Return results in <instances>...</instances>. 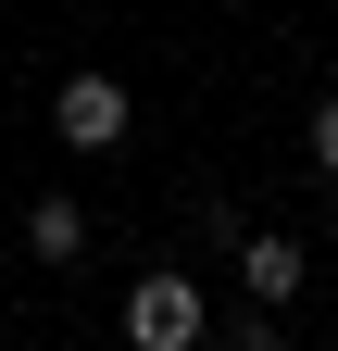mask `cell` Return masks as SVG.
Wrapping results in <instances>:
<instances>
[{
	"label": "cell",
	"mask_w": 338,
	"mask_h": 351,
	"mask_svg": "<svg viewBox=\"0 0 338 351\" xmlns=\"http://www.w3.org/2000/svg\"><path fill=\"white\" fill-rule=\"evenodd\" d=\"M51 125H63L75 151H113V138H125V88H113V75H63V88H51Z\"/></svg>",
	"instance_id": "cell-3"
},
{
	"label": "cell",
	"mask_w": 338,
	"mask_h": 351,
	"mask_svg": "<svg viewBox=\"0 0 338 351\" xmlns=\"http://www.w3.org/2000/svg\"><path fill=\"white\" fill-rule=\"evenodd\" d=\"M301 276H313V251H301V239L238 226V289H250V301H276V314H288V301H301Z\"/></svg>",
	"instance_id": "cell-2"
},
{
	"label": "cell",
	"mask_w": 338,
	"mask_h": 351,
	"mask_svg": "<svg viewBox=\"0 0 338 351\" xmlns=\"http://www.w3.org/2000/svg\"><path fill=\"white\" fill-rule=\"evenodd\" d=\"M200 351H288V339H276V301H250V314H226V326L200 339Z\"/></svg>",
	"instance_id": "cell-5"
},
{
	"label": "cell",
	"mask_w": 338,
	"mask_h": 351,
	"mask_svg": "<svg viewBox=\"0 0 338 351\" xmlns=\"http://www.w3.org/2000/svg\"><path fill=\"white\" fill-rule=\"evenodd\" d=\"M313 163L338 176V101H313Z\"/></svg>",
	"instance_id": "cell-6"
},
{
	"label": "cell",
	"mask_w": 338,
	"mask_h": 351,
	"mask_svg": "<svg viewBox=\"0 0 338 351\" xmlns=\"http://www.w3.org/2000/svg\"><path fill=\"white\" fill-rule=\"evenodd\" d=\"M25 251H38V263H75V251H88V201H63V189L25 201Z\"/></svg>",
	"instance_id": "cell-4"
},
{
	"label": "cell",
	"mask_w": 338,
	"mask_h": 351,
	"mask_svg": "<svg viewBox=\"0 0 338 351\" xmlns=\"http://www.w3.org/2000/svg\"><path fill=\"white\" fill-rule=\"evenodd\" d=\"M125 339H138V351H200V339H213V301H200L188 263H138V289H125Z\"/></svg>",
	"instance_id": "cell-1"
}]
</instances>
